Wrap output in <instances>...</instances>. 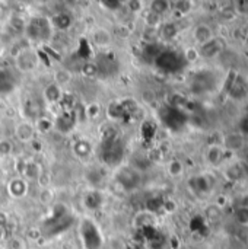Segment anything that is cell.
<instances>
[{
	"instance_id": "484cf974",
	"label": "cell",
	"mask_w": 248,
	"mask_h": 249,
	"mask_svg": "<svg viewBox=\"0 0 248 249\" xmlns=\"http://www.w3.org/2000/svg\"><path fill=\"white\" fill-rule=\"evenodd\" d=\"M159 18H161V15H158V13L149 10V12L145 15V23H146L151 29H155L156 25L159 23Z\"/></svg>"
},
{
	"instance_id": "4dcf8cb0",
	"label": "cell",
	"mask_w": 248,
	"mask_h": 249,
	"mask_svg": "<svg viewBox=\"0 0 248 249\" xmlns=\"http://www.w3.org/2000/svg\"><path fill=\"white\" fill-rule=\"evenodd\" d=\"M227 175H228L229 179L237 181V179H240V178L243 177V169H241L240 166H237V165H235V166H231V168L228 169Z\"/></svg>"
},
{
	"instance_id": "f6af8a7d",
	"label": "cell",
	"mask_w": 248,
	"mask_h": 249,
	"mask_svg": "<svg viewBox=\"0 0 248 249\" xmlns=\"http://www.w3.org/2000/svg\"><path fill=\"white\" fill-rule=\"evenodd\" d=\"M32 146H34V150H37V152H39L41 150V143L39 142H32Z\"/></svg>"
},
{
	"instance_id": "6da1fadb",
	"label": "cell",
	"mask_w": 248,
	"mask_h": 249,
	"mask_svg": "<svg viewBox=\"0 0 248 249\" xmlns=\"http://www.w3.org/2000/svg\"><path fill=\"white\" fill-rule=\"evenodd\" d=\"M80 233H82V239L88 249H98L101 247L102 239H101L96 225L92 220L86 219L80 223Z\"/></svg>"
},
{
	"instance_id": "ee69618b",
	"label": "cell",
	"mask_w": 248,
	"mask_h": 249,
	"mask_svg": "<svg viewBox=\"0 0 248 249\" xmlns=\"http://www.w3.org/2000/svg\"><path fill=\"white\" fill-rule=\"evenodd\" d=\"M6 222H7V217H6V214L0 213V228H1V226H4V225H6Z\"/></svg>"
},
{
	"instance_id": "7402d4cb",
	"label": "cell",
	"mask_w": 248,
	"mask_h": 249,
	"mask_svg": "<svg viewBox=\"0 0 248 249\" xmlns=\"http://www.w3.org/2000/svg\"><path fill=\"white\" fill-rule=\"evenodd\" d=\"M70 79H72V76H70V73L66 69H60V70L56 71V82H57L58 88L67 85L70 82Z\"/></svg>"
},
{
	"instance_id": "30bf717a",
	"label": "cell",
	"mask_w": 248,
	"mask_h": 249,
	"mask_svg": "<svg viewBox=\"0 0 248 249\" xmlns=\"http://www.w3.org/2000/svg\"><path fill=\"white\" fill-rule=\"evenodd\" d=\"M75 118H76V115L72 111H70V114H61L58 117L57 123H56L57 130L61 131V133H69L73 128V125H75L73 124L75 123Z\"/></svg>"
},
{
	"instance_id": "bcb514c9",
	"label": "cell",
	"mask_w": 248,
	"mask_h": 249,
	"mask_svg": "<svg viewBox=\"0 0 248 249\" xmlns=\"http://www.w3.org/2000/svg\"><path fill=\"white\" fill-rule=\"evenodd\" d=\"M1 54H3V47L0 45V55H1Z\"/></svg>"
},
{
	"instance_id": "60d3db41",
	"label": "cell",
	"mask_w": 248,
	"mask_h": 249,
	"mask_svg": "<svg viewBox=\"0 0 248 249\" xmlns=\"http://www.w3.org/2000/svg\"><path fill=\"white\" fill-rule=\"evenodd\" d=\"M183 57H184L187 61H193V60H196V58H197V51H196V50H193V48H189Z\"/></svg>"
},
{
	"instance_id": "e575fe53",
	"label": "cell",
	"mask_w": 248,
	"mask_h": 249,
	"mask_svg": "<svg viewBox=\"0 0 248 249\" xmlns=\"http://www.w3.org/2000/svg\"><path fill=\"white\" fill-rule=\"evenodd\" d=\"M39 200H41L42 204L48 206V204L53 201V193H51L50 190H42L41 194H39Z\"/></svg>"
},
{
	"instance_id": "ffe728a7",
	"label": "cell",
	"mask_w": 248,
	"mask_h": 249,
	"mask_svg": "<svg viewBox=\"0 0 248 249\" xmlns=\"http://www.w3.org/2000/svg\"><path fill=\"white\" fill-rule=\"evenodd\" d=\"M73 150H75V153H76L79 158H85V156H88V155L91 153L92 147H91V144H89L86 140H79V142L73 146Z\"/></svg>"
},
{
	"instance_id": "83f0119b",
	"label": "cell",
	"mask_w": 248,
	"mask_h": 249,
	"mask_svg": "<svg viewBox=\"0 0 248 249\" xmlns=\"http://www.w3.org/2000/svg\"><path fill=\"white\" fill-rule=\"evenodd\" d=\"M151 6H152V7H151V10H152V12H155V13L161 15V13H164L165 10H168L170 3H168V1H164V0H156V1H152V4H151Z\"/></svg>"
},
{
	"instance_id": "8d00e7d4",
	"label": "cell",
	"mask_w": 248,
	"mask_h": 249,
	"mask_svg": "<svg viewBox=\"0 0 248 249\" xmlns=\"http://www.w3.org/2000/svg\"><path fill=\"white\" fill-rule=\"evenodd\" d=\"M85 114H86L89 118H95V117H98V114H99V107H98L96 104H91L89 108L85 109Z\"/></svg>"
},
{
	"instance_id": "5b68a950",
	"label": "cell",
	"mask_w": 248,
	"mask_h": 249,
	"mask_svg": "<svg viewBox=\"0 0 248 249\" xmlns=\"http://www.w3.org/2000/svg\"><path fill=\"white\" fill-rule=\"evenodd\" d=\"M228 92H229V95H231L234 99H243L248 92V86L247 83H246V80H244L241 76L234 77L231 86L228 88Z\"/></svg>"
},
{
	"instance_id": "b9f144b4",
	"label": "cell",
	"mask_w": 248,
	"mask_h": 249,
	"mask_svg": "<svg viewBox=\"0 0 248 249\" xmlns=\"http://www.w3.org/2000/svg\"><path fill=\"white\" fill-rule=\"evenodd\" d=\"M102 6H110L108 10H117L120 9L121 3L120 1H102Z\"/></svg>"
},
{
	"instance_id": "7c38bea8",
	"label": "cell",
	"mask_w": 248,
	"mask_h": 249,
	"mask_svg": "<svg viewBox=\"0 0 248 249\" xmlns=\"http://www.w3.org/2000/svg\"><path fill=\"white\" fill-rule=\"evenodd\" d=\"M212 85V79H210V74H199L194 77V82H193V90L196 92H202V90H209Z\"/></svg>"
},
{
	"instance_id": "f35d334b",
	"label": "cell",
	"mask_w": 248,
	"mask_h": 249,
	"mask_svg": "<svg viewBox=\"0 0 248 249\" xmlns=\"http://www.w3.org/2000/svg\"><path fill=\"white\" fill-rule=\"evenodd\" d=\"M26 160L25 159H18L16 160V163H15V169L20 174V175H23V172H25V168H26Z\"/></svg>"
},
{
	"instance_id": "d4e9b609",
	"label": "cell",
	"mask_w": 248,
	"mask_h": 249,
	"mask_svg": "<svg viewBox=\"0 0 248 249\" xmlns=\"http://www.w3.org/2000/svg\"><path fill=\"white\" fill-rule=\"evenodd\" d=\"M98 71H99V67L95 63H86L82 66V74L86 77H95L98 74Z\"/></svg>"
},
{
	"instance_id": "7bdbcfd3",
	"label": "cell",
	"mask_w": 248,
	"mask_h": 249,
	"mask_svg": "<svg viewBox=\"0 0 248 249\" xmlns=\"http://www.w3.org/2000/svg\"><path fill=\"white\" fill-rule=\"evenodd\" d=\"M129 9L136 12V10H140L142 9V3L140 1H129Z\"/></svg>"
},
{
	"instance_id": "2e32d148",
	"label": "cell",
	"mask_w": 248,
	"mask_h": 249,
	"mask_svg": "<svg viewBox=\"0 0 248 249\" xmlns=\"http://www.w3.org/2000/svg\"><path fill=\"white\" fill-rule=\"evenodd\" d=\"M53 22H54L56 28H58V29H67L72 25V16L69 13H58V15L54 16Z\"/></svg>"
},
{
	"instance_id": "4fadbf2b",
	"label": "cell",
	"mask_w": 248,
	"mask_h": 249,
	"mask_svg": "<svg viewBox=\"0 0 248 249\" xmlns=\"http://www.w3.org/2000/svg\"><path fill=\"white\" fill-rule=\"evenodd\" d=\"M194 39L197 42H200L202 45L206 44V42H209L212 39V31H210V28L206 26V25H199L194 29Z\"/></svg>"
},
{
	"instance_id": "d6986e66",
	"label": "cell",
	"mask_w": 248,
	"mask_h": 249,
	"mask_svg": "<svg viewBox=\"0 0 248 249\" xmlns=\"http://www.w3.org/2000/svg\"><path fill=\"white\" fill-rule=\"evenodd\" d=\"M13 89V82L6 70H0V93L10 92Z\"/></svg>"
},
{
	"instance_id": "ac0fdd59",
	"label": "cell",
	"mask_w": 248,
	"mask_h": 249,
	"mask_svg": "<svg viewBox=\"0 0 248 249\" xmlns=\"http://www.w3.org/2000/svg\"><path fill=\"white\" fill-rule=\"evenodd\" d=\"M177 32H178V28H177V25H174V23H165L162 28H161V31H159V35L165 39V41H170V39H172V38H175V35H177Z\"/></svg>"
},
{
	"instance_id": "836d02e7",
	"label": "cell",
	"mask_w": 248,
	"mask_h": 249,
	"mask_svg": "<svg viewBox=\"0 0 248 249\" xmlns=\"http://www.w3.org/2000/svg\"><path fill=\"white\" fill-rule=\"evenodd\" d=\"M6 249H23V242L18 238H10L7 242H6Z\"/></svg>"
},
{
	"instance_id": "cb8c5ba5",
	"label": "cell",
	"mask_w": 248,
	"mask_h": 249,
	"mask_svg": "<svg viewBox=\"0 0 248 249\" xmlns=\"http://www.w3.org/2000/svg\"><path fill=\"white\" fill-rule=\"evenodd\" d=\"M221 216H222V213H221V209H219L218 206H209V207L206 209V219H208L209 222H212V223L219 222Z\"/></svg>"
},
{
	"instance_id": "4316f807",
	"label": "cell",
	"mask_w": 248,
	"mask_h": 249,
	"mask_svg": "<svg viewBox=\"0 0 248 249\" xmlns=\"http://www.w3.org/2000/svg\"><path fill=\"white\" fill-rule=\"evenodd\" d=\"M10 26L13 28V31L22 32V31L26 29V22H25L22 18H19V16H13V18L10 19Z\"/></svg>"
},
{
	"instance_id": "8fae6325",
	"label": "cell",
	"mask_w": 248,
	"mask_h": 249,
	"mask_svg": "<svg viewBox=\"0 0 248 249\" xmlns=\"http://www.w3.org/2000/svg\"><path fill=\"white\" fill-rule=\"evenodd\" d=\"M219 51H221V42L218 39H210L209 42H206L200 47V54L206 58H212V57L218 55Z\"/></svg>"
},
{
	"instance_id": "9a60e30c",
	"label": "cell",
	"mask_w": 248,
	"mask_h": 249,
	"mask_svg": "<svg viewBox=\"0 0 248 249\" xmlns=\"http://www.w3.org/2000/svg\"><path fill=\"white\" fill-rule=\"evenodd\" d=\"M92 41H94L96 45L104 47V45H108V44L111 42V36H110V34H108L107 31H104V29H98V31H95V32H94V35H92Z\"/></svg>"
},
{
	"instance_id": "f546056e",
	"label": "cell",
	"mask_w": 248,
	"mask_h": 249,
	"mask_svg": "<svg viewBox=\"0 0 248 249\" xmlns=\"http://www.w3.org/2000/svg\"><path fill=\"white\" fill-rule=\"evenodd\" d=\"M191 182H193V187H194V190H196V191H199V193H203V191H206V190L209 188L208 179H206L205 177H199V178L193 179Z\"/></svg>"
},
{
	"instance_id": "1f68e13d",
	"label": "cell",
	"mask_w": 248,
	"mask_h": 249,
	"mask_svg": "<svg viewBox=\"0 0 248 249\" xmlns=\"http://www.w3.org/2000/svg\"><path fill=\"white\" fill-rule=\"evenodd\" d=\"M12 153V143L6 139H0V155L9 156Z\"/></svg>"
},
{
	"instance_id": "9c48e42d",
	"label": "cell",
	"mask_w": 248,
	"mask_h": 249,
	"mask_svg": "<svg viewBox=\"0 0 248 249\" xmlns=\"http://www.w3.org/2000/svg\"><path fill=\"white\" fill-rule=\"evenodd\" d=\"M7 190H9V193H10L12 197L20 198V197L26 196V193H28V184H26V181H23L20 178L12 179L10 184H9V187H7Z\"/></svg>"
},
{
	"instance_id": "52a82bcc",
	"label": "cell",
	"mask_w": 248,
	"mask_h": 249,
	"mask_svg": "<svg viewBox=\"0 0 248 249\" xmlns=\"http://www.w3.org/2000/svg\"><path fill=\"white\" fill-rule=\"evenodd\" d=\"M34 127L28 123H20L19 125H16L15 128V136L18 140L23 142V143H28V142H32L34 140Z\"/></svg>"
},
{
	"instance_id": "3957f363",
	"label": "cell",
	"mask_w": 248,
	"mask_h": 249,
	"mask_svg": "<svg viewBox=\"0 0 248 249\" xmlns=\"http://www.w3.org/2000/svg\"><path fill=\"white\" fill-rule=\"evenodd\" d=\"M26 34L32 39H47L50 36V23L45 19H34L26 26Z\"/></svg>"
},
{
	"instance_id": "ab89813d",
	"label": "cell",
	"mask_w": 248,
	"mask_h": 249,
	"mask_svg": "<svg viewBox=\"0 0 248 249\" xmlns=\"http://www.w3.org/2000/svg\"><path fill=\"white\" fill-rule=\"evenodd\" d=\"M175 6H177V7H175L177 10H180V12L184 13V12H189V10H190L191 3H190V1H177Z\"/></svg>"
},
{
	"instance_id": "44dd1931",
	"label": "cell",
	"mask_w": 248,
	"mask_h": 249,
	"mask_svg": "<svg viewBox=\"0 0 248 249\" xmlns=\"http://www.w3.org/2000/svg\"><path fill=\"white\" fill-rule=\"evenodd\" d=\"M85 204L88 209H98L101 204H102V198L98 193H89L86 197H85Z\"/></svg>"
},
{
	"instance_id": "74e56055",
	"label": "cell",
	"mask_w": 248,
	"mask_h": 249,
	"mask_svg": "<svg viewBox=\"0 0 248 249\" xmlns=\"http://www.w3.org/2000/svg\"><path fill=\"white\" fill-rule=\"evenodd\" d=\"M237 217L241 223H247L248 222V209L246 207H238L237 210Z\"/></svg>"
},
{
	"instance_id": "ba28073f",
	"label": "cell",
	"mask_w": 248,
	"mask_h": 249,
	"mask_svg": "<svg viewBox=\"0 0 248 249\" xmlns=\"http://www.w3.org/2000/svg\"><path fill=\"white\" fill-rule=\"evenodd\" d=\"M164 120L167 121V124L172 128H177L178 125L184 124V117L181 114V111H178L175 107L172 108H167V112H164Z\"/></svg>"
},
{
	"instance_id": "e0dca14e",
	"label": "cell",
	"mask_w": 248,
	"mask_h": 249,
	"mask_svg": "<svg viewBox=\"0 0 248 249\" xmlns=\"http://www.w3.org/2000/svg\"><path fill=\"white\" fill-rule=\"evenodd\" d=\"M23 177L28 181H35L39 177V166L34 160L28 162L26 163V168H25V172H23Z\"/></svg>"
},
{
	"instance_id": "277c9868",
	"label": "cell",
	"mask_w": 248,
	"mask_h": 249,
	"mask_svg": "<svg viewBox=\"0 0 248 249\" xmlns=\"http://www.w3.org/2000/svg\"><path fill=\"white\" fill-rule=\"evenodd\" d=\"M117 184H120L124 190H132L139 184V174L134 168H121L115 175Z\"/></svg>"
},
{
	"instance_id": "d590c367",
	"label": "cell",
	"mask_w": 248,
	"mask_h": 249,
	"mask_svg": "<svg viewBox=\"0 0 248 249\" xmlns=\"http://www.w3.org/2000/svg\"><path fill=\"white\" fill-rule=\"evenodd\" d=\"M37 127H38V130H41V131L47 133V131L53 127V123H51V121H48L47 118H41V120H38Z\"/></svg>"
},
{
	"instance_id": "8992f818",
	"label": "cell",
	"mask_w": 248,
	"mask_h": 249,
	"mask_svg": "<svg viewBox=\"0 0 248 249\" xmlns=\"http://www.w3.org/2000/svg\"><path fill=\"white\" fill-rule=\"evenodd\" d=\"M16 64L19 66V69L28 71L32 70L35 67V54L31 51H25L22 50L18 55H16Z\"/></svg>"
},
{
	"instance_id": "5bb4252c",
	"label": "cell",
	"mask_w": 248,
	"mask_h": 249,
	"mask_svg": "<svg viewBox=\"0 0 248 249\" xmlns=\"http://www.w3.org/2000/svg\"><path fill=\"white\" fill-rule=\"evenodd\" d=\"M44 98L50 104H56L61 99V89L57 85H48L44 90Z\"/></svg>"
},
{
	"instance_id": "f1b7e54d",
	"label": "cell",
	"mask_w": 248,
	"mask_h": 249,
	"mask_svg": "<svg viewBox=\"0 0 248 249\" xmlns=\"http://www.w3.org/2000/svg\"><path fill=\"white\" fill-rule=\"evenodd\" d=\"M222 158V152L218 146H212L208 152V159L212 162V163H218Z\"/></svg>"
},
{
	"instance_id": "603a6c76",
	"label": "cell",
	"mask_w": 248,
	"mask_h": 249,
	"mask_svg": "<svg viewBox=\"0 0 248 249\" xmlns=\"http://www.w3.org/2000/svg\"><path fill=\"white\" fill-rule=\"evenodd\" d=\"M225 144H227L228 149H232V150L241 149V147H243V137L238 136V134H231V136L225 140Z\"/></svg>"
},
{
	"instance_id": "d6a6232c",
	"label": "cell",
	"mask_w": 248,
	"mask_h": 249,
	"mask_svg": "<svg viewBox=\"0 0 248 249\" xmlns=\"http://www.w3.org/2000/svg\"><path fill=\"white\" fill-rule=\"evenodd\" d=\"M168 171H170V174L174 175V177L180 175V174L183 172V165H181V162H180V160H172V162L170 163V166H168Z\"/></svg>"
},
{
	"instance_id": "7a4b0ae2",
	"label": "cell",
	"mask_w": 248,
	"mask_h": 249,
	"mask_svg": "<svg viewBox=\"0 0 248 249\" xmlns=\"http://www.w3.org/2000/svg\"><path fill=\"white\" fill-rule=\"evenodd\" d=\"M156 66L164 71H177L181 69L183 57L174 51H161V54L155 58Z\"/></svg>"
}]
</instances>
